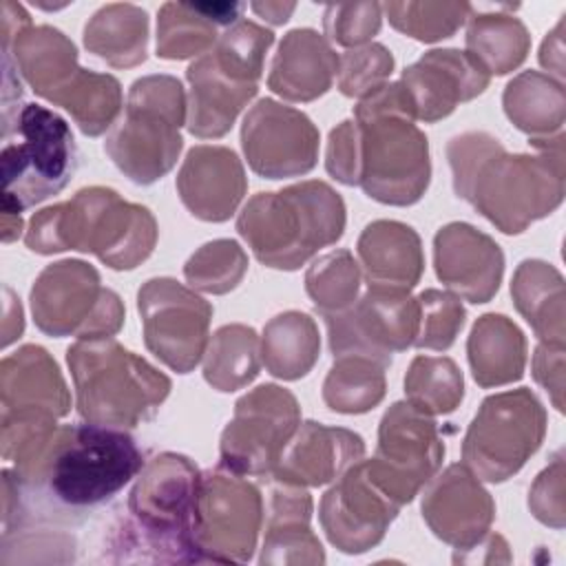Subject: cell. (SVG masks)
Wrapping results in <instances>:
<instances>
[{
    "label": "cell",
    "mask_w": 566,
    "mask_h": 566,
    "mask_svg": "<svg viewBox=\"0 0 566 566\" xmlns=\"http://www.w3.org/2000/svg\"><path fill=\"white\" fill-rule=\"evenodd\" d=\"M511 155L497 137L467 130L449 139L453 190L504 234H520L564 201V133Z\"/></svg>",
    "instance_id": "obj_1"
},
{
    "label": "cell",
    "mask_w": 566,
    "mask_h": 566,
    "mask_svg": "<svg viewBox=\"0 0 566 566\" xmlns=\"http://www.w3.org/2000/svg\"><path fill=\"white\" fill-rule=\"evenodd\" d=\"M144 464V453L130 433L82 422L57 427L35 455L11 473L22 493V513L35 502V511L77 515L117 495Z\"/></svg>",
    "instance_id": "obj_2"
},
{
    "label": "cell",
    "mask_w": 566,
    "mask_h": 566,
    "mask_svg": "<svg viewBox=\"0 0 566 566\" xmlns=\"http://www.w3.org/2000/svg\"><path fill=\"white\" fill-rule=\"evenodd\" d=\"M197 464L172 451L157 453L137 473L111 548L124 562H203L195 542Z\"/></svg>",
    "instance_id": "obj_3"
},
{
    "label": "cell",
    "mask_w": 566,
    "mask_h": 566,
    "mask_svg": "<svg viewBox=\"0 0 566 566\" xmlns=\"http://www.w3.org/2000/svg\"><path fill=\"white\" fill-rule=\"evenodd\" d=\"M157 232L146 206L122 199L113 188L91 186L35 212L24 243L35 254L80 250L95 254L111 270H133L153 254Z\"/></svg>",
    "instance_id": "obj_4"
},
{
    "label": "cell",
    "mask_w": 566,
    "mask_h": 566,
    "mask_svg": "<svg viewBox=\"0 0 566 566\" xmlns=\"http://www.w3.org/2000/svg\"><path fill=\"white\" fill-rule=\"evenodd\" d=\"M413 119V106L400 82L382 84L354 111L360 139L358 186L374 201L411 206L429 188V142Z\"/></svg>",
    "instance_id": "obj_5"
},
{
    "label": "cell",
    "mask_w": 566,
    "mask_h": 566,
    "mask_svg": "<svg viewBox=\"0 0 566 566\" xmlns=\"http://www.w3.org/2000/svg\"><path fill=\"white\" fill-rule=\"evenodd\" d=\"M345 212L329 184L307 179L254 195L237 217V232L263 265L292 272L343 237Z\"/></svg>",
    "instance_id": "obj_6"
},
{
    "label": "cell",
    "mask_w": 566,
    "mask_h": 566,
    "mask_svg": "<svg viewBox=\"0 0 566 566\" xmlns=\"http://www.w3.org/2000/svg\"><path fill=\"white\" fill-rule=\"evenodd\" d=\"M75 407L86 422L133 429L155 418L170 378L146 358L108 338H77L66 349Z\"/></svg>",
    "instance_id": "obj_7"
},
{
    "label": "cell",
    "mask_w": 566,
    "mask_h": 566,
    "mask_svg": "<svg viewBox=\"0 0 566 566\" xmlns=\"http://www.w3.org/2000/svg\"><path fill=\"white\" fill-rule=\"evenodd\" d=\"M0 212L33 208L57 195L77 168V146L64 117L40 104L2 113Z\"/></svg>",
    "instance_id": "obj_8"
},
{
    "label": "cell",
    "mask_w": 566,
    "mask_h": 566,
    "mask_svg": "<svg viewBox=\"0 0 566 566\" xmlns=\"http://www.w3.org/2000/svg\"><path fill=\"white\" fill-rule=\"evenodd\" d=\"M186 93L172 75H146L130 84L124 117L104 142L106 155L135 184L150 186L172 170L184 148Z\"/></svg>",
    "instance_id": "obj_9"
},
{
    "label": "cell",
    "mask_w": 566,
    "mask_h": 566,
    "mask_svg": "<svg viewBox=\"0 0 566 566\" xmlns=\"http://www.w3.org/2000/svg\"><path fill=\"white\" fill-rule=\"evenodd\" d=\"M35 327L53 338H108L124 325V303L99 281V272L80 261L64 259L46 265L31 287Z\"/></svg>",
    "instance_id": "obj_10"
},
{
    "label": "cell",
    "mask_w": 566,
    "mask_h": 566,
    "mask_svg": "<svg viewBox=\"0 0 566 566\" xmlns=\"http://www.w3.org/2000/svg\"><path fill=\"white\" fill-rule=\"evenodd\" d=\"M546 409L526 389H509L482 400L462 440V464L484 482L513 478L539 449Z\"/></svg>",
    "instance_id": "obj_11"
},
{
    "label": "cell",
    "mask_w": 566,
    "mask_h": 566,
    "mask_svg": "<svg viewBox=\"0 0 566 566\" xmlns=\"http://www.w3.org/2000/svg\"><path fill=\"white\" fill-rule=\"evenodd\" d=\"M301 424V407L285 387L265 382L243 394L221 431L219 467L243 478H268Z\"/></svg>",
    "instance_id": "obj_12"
},
{
    "label": "cell",
    "mask_w": 566,
    "mask_h": 566,
    "mask_svg": "<svg viewBox=\"0 0 566 566\" xmlns=\"http://www.w3.org/2000/svg\"><path fill=\"white\" fill-rule=\"evenodd\" d=\"M442 458L444 442L433 416L398 400L382 413L376 453L365 464L371 480L402 509L438 473Z\"/></svg>",
    "instance_id": "obj_13"
},
{
    "label": "cell",
    "mask_w": 566,
    "mask_h": 566,
    "mask_svg": "<svg viewBox=\"0 0 566 566\" xmlns=\"http://www.w3.org/2000/svg\"><path fill=\"white\" fill-rule=\"evenodd\" d=\"M263 524L256 484L223 467L201 473L195 506V542L203 562H248Z\"/></svg>",
    "instance_id": "obj_14"
},
{
    "label": "cell",
    "mask_w": 566,
    "mask_h": 566,
    "mask_svg": "<svg viewBox=\"0 0 566 566\" xmlns=\"http://www.w3.org/2000/svg\"><path fill=\"white\" fill-rule=\"evenodd\" d=\"M323 318L334 358L365 356L389 367L391 356L416 340L418 301L409 290L367 285L354 305Z\"/></svg>",
    "instance_id": "obj_15"
},
{
    "label": "cell",
    "mask_w": 566,
    "mask_h": 566,
    "mask_svg": "<svg viewBox=\"0 0 566 566\" xmlns=\"http://www.w3.org/2000/svg\"><path fill=\"white\" fill-rule=\"evenodd\" d=\"M144 343L177 374L192 371L206 354L212 305L170 276L148 279L137 292Z\"/></svg>",
    "instance_id": "obj_16"
},
{
    "label": "cell",
    "mask_w": 566,
    "mask_h": 566,
    "mask_svg": "<svg viewBox=\"0 0 566 566\" xmlns=\"http://www.w3.org/2000/svg\"><path fill=\"white\" fill-rule=\"evenodd\" d=\"M318 128L298 108L259 99L241 124V148L248 166L265 179L307 175L318 159Z\"/></svg>",
    "instance_id": "obj_17"
},
{
    "label": "cell",
    "mask_w": 566,
    "mask_h": 566,
    "mask_svg": "<svg viewBox=\"0 0 566 566\" xmlns=\"http://www.w3.org/2000/svg\"><path fill=\"white\" fill-rule=\"evenodd\" d=\"M398 511L400 506L371 480L365 460H358L325 491L318 520L332 546L360 555L382 542Z\"/></svg>",
    "instance_id": "obj_18"
},
{
    "label": "cell",
    "mask_w": 566,
    "mask_h": 566,
    "mask_svg": "<svg viewBox=\"0 0 566 566\" xmlns=\"http://www.w3.org/2000/svg\"><path fill=\"white\" fill-rule=\"evenodd\" d=\"M420 511L429 531L455 551L484 539L495 520L491 493L464 464H449L427 482Z\"/></svg>",
    "instance_id": "obj_19"
},
{
    "label": "cell",
    "mask_w": 566,
    "mask_h": 566,
    "mask_svg": "<svg viewBox=\"0 0 566 566\" xmlns=\"http://www.w3.org/2000/svg\"><path fill=\"white\" fill-rule=\"evenodd\" d=\"M491 75L460 49H431L402 71L400 84L424 124L449 117L458 104L484 93Z\"/></svg>",
    "instance_id": "obj_20"
},
{
    "label": "cell",
    "mask_w": 566,
    "mask_h": 566,
    "mask_svg": "<svg viewBox=\"0 0 566 566\" xmlns=\"http://www.w3.org/2000/svg\"><path fill=\"white\" fill-rule=\"evenodd\" d=\"M433 268L442 285L469 303H489L504 276V252L464 221L442 226L433 237Z\"/></svg>",
    "instance_id": "obj_21"
},
{
    "label": "cell",
    "mask_w": 566,
    "mask_h": 566,
    "mask_svg": "<svg viewBox=\"0 0 566 566\" xmlns=\"http://www.w3.org/2000/svg\"><path fill=\"white\" fill-rule=\"evenodd\" d=\"M0 418L57 420L71 411V394L53 356L22 345L0 363Z\"/></svg>",
    "instance_id": "obj_22"
},
{
    "label": "cell",
    "mask_w": 566,
    "mask_h": 566,
    "mask_svg": "<svg viewBox=\"0 0 566 566\" xmlns=\"http://www.w3.org/2000/svg\"><path fill=\"white\" fill-rule=\"evenodd\" d=\"M245 190L243 164L226 146H192L177 172L179 199L201 221H228L237 212Z\"/></svg>",
    "instance_id": "obj_23"
},
{
    "label": "cell",
    "mask_w": 566,
    "mask_h": 566,
    "mask_svg": "<svg viewBox=\"0 0 566 566\" xmlns=\"http://www.w3.org/2000/svg\"><path fill=\"white\" fill-rule=\"evenodd\" d=\"M365 442L345 427H327L314 420L301 422L272 471V480L294 486H323L338 480L363 460Z\"/></svg>",
    "instance_id": "obj_24"
},
{
    "label": "cell",
    "mask_w": 566,
    "mask_h": 566,
    "mask_svg": "<svg viewBox=\"0 0 566 566\" xmlns=\"http://www.w3.org/2000/svg\"><path fill=\"white\" fill-rule=\"evenodd\" d=\"M338 73V55L314 29H292L274 53L268 86L287 102H314L325 95Z\"/></svg>",
    "instance_id": "obj_25"
},
{
    "label": "cell",
    "mask_w": 566,
    "mask_h": 566,
    "mask_svg": "<svg viewBox=\"0 0 566 566\" xmlns=\"http://www.w3.org/2000/svg\"><path fill=\"white\" fill-rule=\"evenodd\" d=\"M2 53L11 57L31 91L55 106L82 71L75 44L49 24L24 27L2 46Z\"/></svg>",
    "instance_id": "obj_26"
},
{
    "label": "cell",
    "mask_w": 566,
    "mask_h": 566,
    "mask_svg": "<svg viewBox=\"0 0 566 566\" xmlns=\"http://www.w3.org/2000/svg\"><path fill=\"white\" fill-rule=\"evenodd\" d=\"M186 77L190 84L188 130L199 139L223 137L259 91V84L226 73L208 53L188 66Z\"/></svg>",
    "instance_id": "obj_27"
},
{
    "label": "cell",
    "mask_w": 566,
    "mask_h": 566,
    "mask_svg": "<svg viewBox=\"0 0 566 566\" xmlns=\"http://www.w3.org/2000/svg\"><path fill=\"white\" fill-rule=\"evenodd\" d=\"M312 497L305 486L276 482L270 489V515L261 564H323L325 551L312 526Z\"/></svg>",
    "instance_id": "obj_28"
},
{
    "label": "cell",
    "mask_w": 566,
    "mask_h": 566,
    "mask_svg": "<svg viewBox=\"0 0 566 566\" xmlns=\"http://www.w3.org/2000/svg\"><path fill=\"white\" fill-rule=\"evenodd\" d=\"M356 252L367 285L411 290L424 270L420 237L402 221L378 219L367 223L358 237Z\"/></svg>",
    "instance_id": "obj_29"
},
{
    "label": "cell",
    "mask_w": 566,
    "mask_h": 566,
    "mask_svg": "<svg viewBox=\"0 0 566 566\" xmlns=\"http://www.w3.org/2000/svg\"><path fill=\"white\" fill-rule=\"evenodd\" d=\"M467 358L480 387H502L524 376L526 338L509 316L484 314L471 327Z\"/></svg>",
    "instance_id": "obj_30"
},
{
    "label": "cell",
    "mask_w": 566,
    "mask_h": 566,
    "mask_svg": "<svg viewBox=\"0 0 566 566\" xmlns=\"http://www.w3.org/2000/svg\"><path fill=\"white\" fill-rule=\"evenodd\" d=\"M515 310L544 343H562L566 338L564 314V276L557 268L539 259H524L511 281Z\"/></svg>",
    "instance_id": "obj_31"
},
{
    "label": "cell",
    "mask_w": 566,
    "mask_h": 566,
    "mask_svg": "<svg viewBox=\"0 0 566 566\" xmlns=\"http://www.w3.org/2000/svg\"><path fill=\"white\" fill-rule=\"evenodd\" d=\"M509 122L526 133L531 142H542L564 133L566 93L564 82L539 71L515 75L502 95Z\"/></svg>",
    "instance_id": "obj_32"
},
{
    "label": "cell",
    "mask_w": 566,
    "mask_h": 566,
    "mask_svg": "<svg viewBox=\"0 0 566 566\" xmlns=\"http://www.w3.org/2000/svg\"><path fill=\"white\" fill-rule=\"evenodd\" d=\"M84 46L113 69H133L146 60L148 15L144 9L115 2L102 7L84 27Z\"/></svg>",
    "instance_id": "obj_33"
},
{
    "label": "cell",
    "mask_w": 566,
    "mask_h": 566,
    "mask_svg": "<svg viewBox=\"0 0 566 566\" xmlns=\"http://www.w3.org/2000/svg\"><path fill=\"white\" fill-rule=\"evenodd\" d=\"M321 354V334L314 318L287 310L270 318L261 336V360L281 380H298L312 371Z\"/></svg>",
    "instance_id": "obj_34"
},
{
    "label": "cell",
    "mask_w": 566,
    "mask_h": 566,
    "mask_svg": "<svg viewBox=\"0 0 566 566\" xmlns=\"http://www.w3.org/2000/svg\"><path fill=\"white\" fill-rule=\"evenodd\" d=\"M261 369V340L248 325L232 323L219 327L203 354L206 382L223 394L243 389Z\"/></svg>",
    "instance_id": "obj_35"
},
{
    "label": "cell",
    "mask_w": 566,
    "mask_h": 566,
    "mask_svg": "<svg viewBox=\"0 0 566 566\" xmlns=\"http://www.w3.org/2000/svg\"><path fill=\"white\" fill-rule=\"evenodd\" d=\"M467 53L489 73L506 75L528 55L531 35L520 18L506 13L469 15Z\"/></svg>",
    "instance_id": "obj_36"
},
{
    "label": "cell",
    "mask_w": 566,
    "mask_h": 566,
    "mask_svg": "<svg viewBox=\"0 0 566 566\" xmlns=\"http://www.w3.org/2000/svg\"><path fill=\"white\" fill-rule=\"evenodd\" d=\"M385 365L365 356H338L323 382V402L336 413H367L387 391Z\"/></svg>",
    "instance_id": "obj_37"
},
{
    "label": "cell",
    "mask_w": 566,
    "mask_h": 566,
    "mask_svg": "<svg viewBox=\"0 0 566 566\" xmlns=\"http://www.w3.org/2000/svg\"><path fill=\"white\" fill-rule=\"evenodd\" d=\"M405 396L429 416L451 413L464 398V378L449 356H416L405 376Z\"/></svg>",
    "instance_id": "obj_38"
},
{
    "label": "cell",
    "mask_w": 566,
    "mask_h": 566,
    "mask_svg": "<svg viewBox=\"0 0 566 566\" xmlns=\"http://www.w3.org/2000/svg\"><path fill=\"white\" fill-rule=\"evenodd\" d=\"M57 106L71 113L84 135L97 137L115 124L122 111V86L108 73L82 69Z\"/></svg>",
    "instance_id": "obj_39"
},
{
    "label": "cell",
    "mask_w": 566,
    "mask_h": 566,
    "mask_svg": "<svg viewBox=\"0 0 566 566\" xmlns=\"http://www.w3.org/2000/svg\"><path fill=\"white\" fill-rule=\"evenodd\" d=\"M360 265L349 250L318 256L305 272V292L321 316L338 314L354 305L360 292Z\"/></svg>",
    "instance_id": "obj_40"
},
{
    "label": "cell",
    "mask_w": 566,
    "mask_h": 566,
    "mask_svg": "<svg viewBox=\"0 0 566 566\" xmlns=\"http://www.w3.org/2000/svg\"><path fill=\"white\" fill-rule=\"evenodd\" d=\"M212 24L190 2H166L157 18V55L164 60H186L208 53L217 44Z\"/></svg>",
    "instance_id": "obj_41"
},
{
    "label": "cell",
    "mask_w": 566,
    "mask_h": 566,
    "mask_svg": "<svg viewBox=\"0 0 566 566\" xmlns=\"http://www.w3.org/2000/svg\"><path fill=\"white\" fill-rule=\"evenodd\" d=\"M248 272V254L232 239H214L203 243L184 265L188 285L206 294L232 292Z\"/></svg>",
    "instance_id": "obj_42"
},
{
    "label": "cell",
    "mask_w": 566,
    "mask_h": 566,
    "mask_svg": "<svg viewBox=\"0 0 566 566\" xmlns=\"http://www.w3.org/2000/svg\"><path fill=\"white\" fill-rule=\"evenodd\" d=\"M391 27L420 42L451 38L471 15L467 2H387L382 4Z\"/></svg>",
    "instance_id": "obj_43"
},
{
    "label": "cell",
    "mask_w": 566,
    "mask_h": 566,
    "mask_svg": "<svg viewBox=\"0 0 566 566\" xmlns=\"http://www.w3.org/2000/svg\"><path fill=\"white\" fill-rule=\"evenodd\" d=\"M418 301V334L413 345L420 349H449L464 327V305L460 296L442 290H424Z\"/></svg>",
    "instance_id": "obj_44"
},
{
    "label": "cell",
    "mask_w": 566,
    "mask_h": 566,
    "mask_svg": "<svg viewBox=\"0 0 566 566\" xmlns=\"http://www.w3.org/2000/svg\"><path fill=\"white\" fill-rule=\"evenodd\" d=\"M394 71V55L387 46L369 42L338 55L336 84L345 97H358L374 93L387 84Z\"/></svg>",
    "instance_id": "obj_45"
},
{
    "label": "cell",
    "mask_w": 566,
    "mask_h": 566,
    "mask_svg": "<svg viewBox=\"0 0 566 566\" xmlns=\"http://www.w3.org/2000/svg\"><path fill=\"white\" fill-rule=\"evenodd\" d=\"M382 4L378 2H338L323 13V27L332 42L340 46H363L380 31Z\"/></svg>",
    "instance_id": "obj_46"
},
{
    "label": "cell",
    "mask_w": 566,
    "mask_h": 566,
    "mask_svg": "<svg viewBox=\"0 0 566 566\" xmlns=\"http://www.w3.org/2000/svg\"><path fill=\"white\" fill-rule=\"evenodd\" d=\"M564 478V453L557 451L553 462L535 478L528 489V509L533 517L551 528H564L566 522Z\"/></svg>",
    "instance_id": "obj_47"
},
{
    "label": "cell",
    "mask_w": 566,
    "mask_h": 566,
    "mask_svg": "<svg viewBox=\"0 0 566 566\" xmlns=\"http://www.w3.org/2000/svg\"><path fill=\"white\" fill-rule=\"evenodd\" d=\"M325 168L336 181H340L345 186H358V181H360V139H358V126L354 119H345L336 128L329 130L327 150H325Z\"/></svg>",
    "instance_id": "obj_48"
},
{
    "label": "cell",
    "mask_w": 566,
    "mask_h": 566,
    "mask_svg": "<svg viewBox=\"0 0 566 566\" xmlns=\"http://www.w3.org/2000/svg\"><path fill=\"white\" fill-rule=\"evenodd\" d=\"M564 345L539 340L533 354V378L548 391L557 411H564Z\"/></svg>",
    "instance_id": "obj_49"
},
{
    "label": "cell",
    "mask_w": 566,
    "mask_h": 566,
    "mask_svg": "<svg viewBox=\"0 0 566 566\" xmlns=\"http://www.w3.org/2000/svg\"><path fill=\"white\" fill-rule=\"evenodd\" d=\"M564 20L557 22V27L546 33L542 49H539V64L555 75V80H564ZM546 73V75H548Z\"/></svg>",
    "instance_id": "obj_50"
},
{
    "label": "cell",
    "mask_w": 566,
    "mask_h": 566,
    "mask_svg": "<svg viewBox=\"0 0 566 566\" xmlns=\"http://www.w3.org/2000/svg\"><path fill=\"white\" fill-rule=\"evenodd\" d=\"M24 332V318H22V305L20 298L11 292V287H4V321H2V347H9L15 338H20Z\"/></svg>",
    "instance_id": "obj_51"
},
{
    "label": "cell",
    "mask_w": 566,
    "mask_h": 566,
    "mask_svg": "<svg viewBox=\"0 0 566 566\" xmlns=\"http://www.w3.org/2000/svg\"><path fill=\"white\" fill-rule=\"evenodd\" d=\"M195 7L217 27H232L239 22L241 11L245 9L241 2H197Z\"/></svg>",
    "instance_id": "obj_52"
},
{
    "label": "cell",
    "mask_w": 566,
    "mask_h": 566,
    "mask_svg": "<svg viewBox=\"0 0 566 566\" xmlns=\"http://www.w3.org/2000/svg\"><path fill=\"white\" fill-rule=\"evenodd\" d=\"M29 24H31V18L24 11L22 4L11 2V0L2 2V33H0L2 35V46H7L13 40V35L18 31H22L24 27H29Z\"/></svg>",
    "instance_id": "obj_53"
},
{
    "label": "cell",
    "mask_w": 566,
    "mask_h": 566,
    "mask_svg": "<svg viewBox=\"0 0 566 566\" xmlns=\"http://www.w3.org/2000/svg\"><path fill=\"white\" fill-rule=\"evenodd\" d=\"M250 9L270 24H285L296 9L294 2H252Z\"/></svg>",
    "instance_id": "obj_54"
},
{
    "label": "cell",
    "mask_w": 566,
    "mask_h": 566,
    "mask_svg": "<svg viewBox=\"0 0 566 566\" xmlns=\"http://www.w3.org/2000/svg\"><path fill=\"white\" fill-rule=\"evenodd\" d=\"M22 232V214L15 212H2V241L11 243Z\"/></svg>",
    "instance_id": "obj_55"
}]
</instances>
